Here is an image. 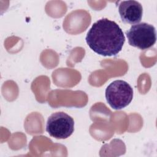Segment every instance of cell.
<instances>
[{
	"label": "cell",
	"instance_id": "6da1fadb",
	"mask_svg": "<svg viewBox=\"0 0 157 157\" xmlns=\"http://www.w3.org/2000/svg\"><path fill=\"white\" fill-rule=\"evenodd\" d=\"M86 41L95 53L111 56L121 50L125 37L117 23L107 18H101L93 23L86 34Z\"/></svg>",
	"mask_w": 157,
	"mask_h": 157
},
{
	"label": "cell",
	"instance_id": "7a4b0ae2",
	"mask_svg": "<svg viewBox=\"0 0 157 157\" xmlns=\"http://www.w3.org/2000/svg\"><path fill=\"white\" fill-rule=\"evenodd\" d=\"M132 98V88L124 80H115L105 90L107 101L115 110H121L126 107L131 102Z\"/></svg>",
	"mask_w": 157,
	"mask_h": 157
},
{
	"label": "cell",
	"instance_id": "3957f363",
	"mask_svg": "<svg viewBox=\"0 0 157 157\" xmlns=\"http://www.w3.org/2000/svg\"><path fill=\"white\" fill-rule=\"evenodd\" d=\"M129 44L140 50H145L152 47L156 40L155 27L147 23H140L132 25L126 32Z\"/></svg>",
	"mask_w": 157,
	"mask_h": 157
},
{
	"label": "cell",
	"instance_id": "277c9868",
	"mask_svg": "<svg viewBox=\"0 0 157 157\" xmlns=\"http://www.w3.org/2000/svg\"><path fill=\"white\" fill-rule=\"evenodd\" d=\"M74 130V119L63 112L53 113L47 120L46 131L50 136L56 139H66L73 133Z\"/></svg>",
	"mask_w": 157,
	"mask_h": 157
},
{
	"label": "cell",
	"instance_id": "5b68a950",
	"mask_svg": "<svg viewBox=\"0 0 157 157\" xmlns=\"http://www.w3.org/2000/svg\"><path fill=\"white\" fill-rule=\"evenodd\" d=\"M118 11L122 21L131 25L139 23L142 17V6L136 1L120 2Z\"/></svg>",
	"mask_w": 157,
	"mask_h": 157
}]
</instances>
